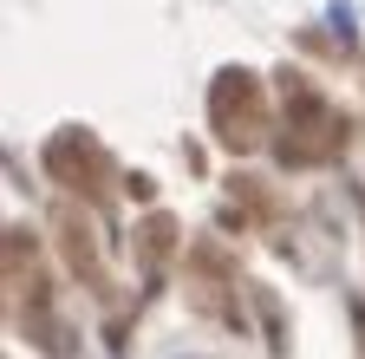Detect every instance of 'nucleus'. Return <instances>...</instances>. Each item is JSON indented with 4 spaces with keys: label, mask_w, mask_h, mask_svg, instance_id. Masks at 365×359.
<instances>
[{
    "label": "nucleus",
    "mask_w": 365,
    "mask_h": 359,
    "mask_svg": "<svg viewBox=\"0 0 365 359\" xmlns=\"http://www.w3.org/2000/svg\"><path fill=\"white\" fill-rule=\"evenodd\" d=\"M281 98H287V124H281V163H327L346 151V118L313 92L307 79H281Z\"/></svg>",
    "instance_id": "f257e3e1"
},
{
    "label": "nucleus",
    "mask_w": 365,
    "mask_h": 359,
    "mask_svg": "<svg viewBox=\"0 0 365 359\" xmlns=\"http://www.w3.org/2000/svg\"><path fill=\"white\" fill-rule=\"evenodd\" d=\"M209 124H215V138H222L228 151H255V144H261V131H267L261 79L242 72V66L215 72V85H209Z\"/></svg>",
    "instance_id": "f03ea898"
},
{
    "label": "nucleus",
    "mask_w": 365,
    "mask_h": 359,
    "mask_svg": "<svg viewBox=\"0 0 365 359\" xmlns=\"http://www.w3.org/2000/svg\"><path fill=\"white\" fill-rule=\"evenodd\" d=\"M46 170L59 176V183H72V190H85V196H98L105 190V151L85 138V131H59L53 144H46Z\"/></svg>",
    "instance_id": "7ed1b4c3"
}]
</instances>
